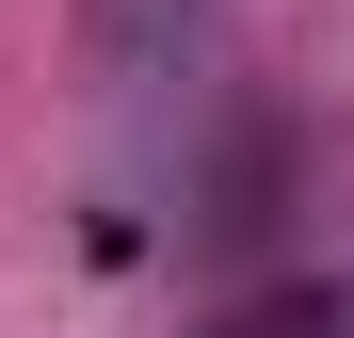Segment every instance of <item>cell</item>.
I'll use <instances>...</instances> for the list:
<instances>
[{"mask_svg": "<svg viewBox=\"0 0 354 338\" xmlns=\"http://www.w3.org/2000/svg\"><path fill=\"white\" fill-rule=\"evenodd\" d=\"M274 209H290V129H274V113H242V129L209 145V178H194V242H209V258H242Z\"/></svg>", "mask_w": 354, "mask_h": 338, "instance_id": "1", "label": "cell"}, {"mask_svg": "<svg viewBox=\"0 0 354 338\" xmlns=\"http://www.w3.org/2000/svg\"><path fill=\"white\" fill-rule=\"evenodd\" d=\"M194 32H209V0H97V65H113V81H145V65H177Z\"/></svg>", "mask_w": 354, "mask_h": 338, "instance_id": "2", "label": "cell"}, {"mask_svg": "<svg viewBox=\"0 0 354 338\" xmlns=\"http://www.w3.org/2000/svg\"><path fill=\"white\" fill-rule=\"evenodd\" d=\"M338 322H354V306L322 290V274H290V290H242V306H225L209 338H338Z\"/></svg>", "mask_w": 354, "mask_h": 338, "instance_id": "3", "label": "cell"}]
</instances>
